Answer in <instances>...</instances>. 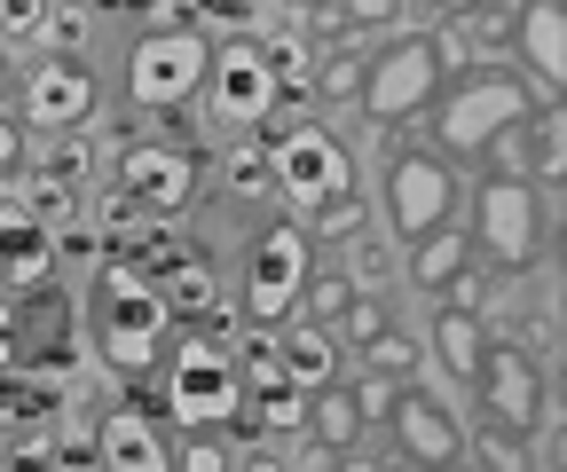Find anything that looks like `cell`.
Masks as SVG:
<instances>
[{
    "mask_svg": "<svg viewBox=\"0 0 567 472\" xmlns=\"http://www.w3.org/2000/svg\"><path fill=\"white\" fill-rule=\"evenodd\" d=\"M166 339H174V307H166V292L142 276V268H126V260H111V268H95V284H87V347L111 363V370H151L158 355H166Z\"/></svg>",
    "mask_w": 567,
    "mask_h": 472,
    "instance_id": "cell-1",
    "label": "cell"
},
{
    "mask_svg": "<svg viewBox=\"0 0 567 472\" xmlns=\"http://www.w3.org/2000/svg\"><path fill=\"white\" fill-rule=\"evenodd\" d=\"M513 126H528V80L520 72H481L473 63L457 87L434 95V143L450 158H488V143Z\"/></svg>",
    "mask_w": 567,
    "mask_h": 472,
    "instance_id": "cell-2",
    "label": "cell"
},
{
    "mask_svg": "<svg viewBox=\"0 0 567 472\" xmlns=\"http://www.w3.org/2000/svg\"><path fill=\"white\" fill-rule=\"evenodd\" d=\"M308 276H316V237H308V229H292V221L260 229V237H252V252H245V292H237L245 323H252V331L292 323V315H300Z\"/></svg>",
    "mask_w": 567,
    "mask_h": 472,
    "instance_id": "cell-3",
    "label": "cell"
},
{
    "mask_svg": "<svg viewBox=\"0 0 567 472\" xmlns=\"http://www.w3.org/2000/svg\"><path fill=\"white\" fill-rule=\"evenodd\" d=\"M166 410L189 433L237 426L245 418V370H237V355L221 339H182L174 363H166Z\"/></svg>",
    "mask_w": 567,
    "mask_h": 472,
    "instance_id": "cell-4",
    "label": "cell"
},
{
    "mask_svg": "<svg viewBox=\"0 0 567 472\" xmlns=\"http://www.w3.org/2000/svg\"><path fill=\"white\" fill-rule=\"evenodd\" d=\"M450 87V63H442V40L434 32H402L371 72H363V87H354V103H363L379 126H394V118H417V111H434V95Z\"/></svg>",
    "mask_w": 567,
    "mask_h": 472,
    "instance_id": "cell-5",
    "label": "cell"
},
{
    "mask_svg": "<svg viewBox=\"0 0 567 472\" xmlns=\"http://www.w3.org/2000/svg\"><path fill=\"white\" fill-rule=\"evenodd\" d=\"M205 72H213L205 32H142L126 48V95L142 111H182L189 95H205Z\"/></svg>",
    "mask_w": 567,
    "mask_h": 472,
    "instance_id": "cell-6",
    "label": "cell"
},
{
    "mask_svg": "<svg viewBox=\"0 0 567 472\" xmlns=\"http://www.w3.org/2000/svg\"><path fill=\"white\" fill-rule=\"evenodd\" d=\"M268 174H276V197L300 213H323L331 197H354V158L339 150V134L323 126H292L268 143Z\"/></svg>",
    "mask_w": 567,
    "mask_h": 472,
    "instance_id": "cell-7",
    "label": "cell"
},
{
    "mask_svg": "<svg viewBox=\"0 0 567 472\" xmlns=\"http://www.w3.org/2000/svg\"><path fill=\"white\" fill-rule=\"evenodd\" d=\"M450 213H457V166L434 158V150H394L386 158V221H394V237L417 244Z\"/></svg>",
    "mask_w": 567,
    "mask_h": 472,
    "instance_id": "cell-8",
    "label": "cell"
},
{
    "mask_svg": "<svg viewBox=\"0 0 567 472\" xmlns=\"http://www.w3.org/2000/svg\"><path fill=\"white\" fill-rule=\"evenodd\" d=\"M496 268H528L544 252V213H536V189L528 181H481L473 189V229H465Z\"/></svg>",
    "mask_w": 567,
    "mask_h": 472,
    "instance_id": "cell-9",
    "label": "cell"
},
{
    "mask_svg": "<svg viewBox=\"0 0 567 472\" xmlns=\"http://www.w3.org/2000/svg\"><path fill=\"white\" fill-rule=\"evenodd\" d=\"M205 87H213V118L237 126V134L268 126V118H276V103H284L276 63H268V48H260V40H229V48H213Z\"/></svg>",
    "mask_w": 567,
    "mask_h": 472,
    "instance_id": "cell-10",
    "label": "cell"
},
{
    "mask_svg": "<svg viewBox=\"0 0 567 472\" xmlns=\"http://www.w3.org/2000/svg\"><path fill=\"white\" fill-rule=\"evenodd\" d=\"M118 189H126V206H142V213L166 221V213H182L189 197H197V150L142 134V143H126V158H118Z\"/></svg>",
    "mask_w": 567,
    "mask_h": 472,
    "instance_id": "cell-11",
    "label": "cell"
},
{
    "mask_svg": "<svg viewBox=\"0 0 567 472\" xmlns=\"http://www.w3.org/2000/svg\"><path fill=\"white\" fill-rule=\"evenodd\" d=\"M473 394H481L488 426H505V433H536V426L551 418V410H544V386H536V363H528V347H513V339H488V347H481Z\"/></svg>",
    "mask_w": 567,
    "mask_h": 472,
    "instance_id": "cell-12",
    "label": "cell"
},
{
    "mask_svg": "<svg viewBox=\"0 0 567 472\" xmlns=\"http://www.w3.org/2000/svg\"><path fill=\"white\" fill-rule=\"evenodd\" d=\"M386 426H394V449H402L410 464H425V472H442V464H457V457H465V426H457V418H450L425 386H402V394H394Z\"/></svg>",
    "mask_w": 567,
    "mask_h": 472,
    "instance_id": "cell-13",
    "label": "cell"
},
{
    "mask_svg": "<svg viewBox=\"0 0 567 472\" xmlns=\"http://www.w3.org/2000/svg\"><path fill=\"white\" fill-rule=\"evenodd\" d=\"M95 111V80H87V63L80 55H48L40 72L24 80V118L40 134H71V126H87Z\"/></svg>",
    "mask_w": 567,
    "mask_h": 472,
    "instance_id": "cell-14",
    "label": "cell"
},
{
    "mask_svg": "<svg viewBox=\"0 0 567 472\" xmlns=\"http://www.w3.org/2000/svg\"><path fill=\"white\" fill-rule=\"evenodd\" d=\"M513 48L528 63V80H544V103H559V87H567V9L559 0L513 9Z\"/></svg>",
    "mask_w": 567,
    "mask_h": 472,
    "instance_id": "cell-15",
    "label": "cell"
},
{
    "mask_svg": "<svg viewBox=\"0 0 567 472\" xmlns=\"http://www.w3.org/2000/svg\"><path fill=\"white\" fill-rule=\"evenodd\" d=\"M95 457H103V472H174V449L151 410H111L95 426Z\"/></svg>",
    "mask_w": 567,
    "mask_h": 472,
    "instance_id": "cell-16",
    "label": "cell"
},
{
    "mask_svg": "<svg viewBox=\"0 0 567 472\" xmlns=\"http://www.w3.org/2000/svg\"><path fill=\"white\" fill-rule=\"evenodd\" d=\"M276 378H284V386H300V394H323V386H339V347H331V331L300 315V323L276 339Z\"/></svg>",
    "mask_w": 567,
    "mask_h": 472,
    "instance_id": "cell-17",
    "label": "cell"
},
{
    "mask_svg": "<svg viewBox=\"0 0 567 472\" xmlns=\"http://www.w3.org/2000/svg\"><path fill=\"white\" fill-rule=\"evenodd\" d=\"M48 268H55L48 229H40V221H24V213H9V221H0V284L40 292V284H48Z\"/></svg>",
    "mask_w": 567,
    "mask_h": 472,
    "instance_id": "cell-18",
    "label": "cell"
},
{
    "mask_svg": "<svg viewBox=\"0 0 567 472\" xmlns=\"http://www.w3.org/2000/svg\"><path fill=\"white\" fill-rule=\"evenodd\" d=\"M465 260H473V237H465L457 221H442L434 237L410 244V284H417V292H442V284L465 276Z\"/></svg>",
    "mask_w": 567,
    "mask_h": 472,
    "instance_id": "cell-19",
    "label": "cell"
},
{
    "mask_svg": "<svg viewBox=\"0 0 567 472\" xmlns=\"http://www.w3.org/2000/svg\"><path fill=\"white\" fill-rule=\"evenodd\" d=\"M481 347H488L481 315H465V307H442V315H434V363H442L450 378H465V386H473V370H481Z\"/></svg>",
    "mask_w": 567,
    "mask_h": 472,
    "instance_id": "cell-20",
    "label": "cell"
},
{
    "mask_svg": "<svg viewBox=\"0 0 567 472\" xmlns=\"http://www.w3.org/2000/svg\"><path fill=\"white\" fill-rule=\"evenodd\" d=\"M308 433H316L331 457H347L354 441H363V410H354V394H347V386H323V394H308Z\"/></svg>",
    "mask_w": 567,
    "mask_h": 472,
    "instance_id": "cell-21",
    "label": "cell"
},
{
    "mask_svg": "<svg viewBox=\"0 0 567 472\" xmlns=\"http://www.w3.org/2000/svg\"><path fill=\"white\" fill-rule=\"evenodd\" d=\"M245 410H252V418H245L252 433H300V426H308V394L276 378V386H260V394H245Z\"/></svg>",
    "mask_w": 567,
    "mask_h": 472,
    "instance_id": "cell-22",
    "label": "cell"
},
{
    "mask_svg": "<svg viewBox=\"0 0 567 472\" xmlns=\"http://www.w3.org/2000/svg\"><path fill=\"white\" fill-rule=\"evenodd\" d=\"M520 166L544 174V189H559V174H567V111L559 103H544V118L528 126V158Z\"/></svg>",
    "mask_w": 567,
    "mask_h": 472,
    "instance_id": "cell-23",
    "label": "cell"
},
{
    "mask_svg": "<svg viewBox=\"0 0 567 472\" xmlns=\"http://www.w3.org/2000/svg\"><path fill=\"white\" fill-rule=\"evenodd\" d=\"M347 300H354V276H347V268H316V276H308V292H300L308 323H323V331L347 315Z\"/></svg>",
    "mask_w": 567,
    "mask_h": 472,
    "instance_id": "cell-24",
    "label": "cell"
},
{
    "mask_svg": "<svg viewBox=\"0 0 567 472\" xmlns=\"http://www.w3.org/2000/svg\"><path fill=\"white\" fill-rule=\"evenodd\" d=\"M465 449L481 457V472H528V441H520V433H505V426H481Z\"/></svg>",
    "mask_w": 567,
    "mask_h": 472,
    "instance_id": "cell-25",
    "label": "cell"
},
{
    "mask_svg": "<svg viewBox=\"0 0 567 472\" xmlns=\"http://www.w3.org/2000/svg\"><path fill=\"white\" fill-rule=\"evenodd\" d=\"M363 370H371V378H394V386H402V378L417 370V347L402 339V331H379V339L363 347Z\"/></svg>",
    "mask_w": 567,
    "mask_h": 472,
    "instance_id": "cell-26",
    "label": "cell"
},
{
    "mask_svg": "<svg viewBox=\"0 0 567 472\" xmlns=\"http://www.w3.org/2000/svg\"><path fill=\"white\" fill-rule=\"evenodd\" d=\"M339 331H347V347H371L379 331H394V323H386V300H379V292H354L347 315H339Z\"/></svg>",
    "mask_w": 567,
    "mask_h": 472,
    "instance_id": "cell-27",
    "label": "cell"
},
{
    "mask_svg": "<svg viewBox=\"0 0 567 472\" xmlns=\"http://www.w3.org/2000/svg\"><path fill=\"white\" fill-rule=\"evenodd\" d=\"M316 237H331V244H354V237H363V197H331V206L316 213Z\"/></svg>",
    "mask_w": 567,
    "mask_h": 472,
    "instance_id": "cell-28",
    "label": "cell"
},
{
    "mask_svg": "<svg viewBox=\"0 0 567 472\" xmlns=\"http://www.w3.org/2000/svg\"><path fill=\"white\" fill-rule=\"evenodd\" d=\"M174 472H229V449L213 441V433H189V441L174 449Z\"/></svg>",
    "mask_w": 567,
    "mask_h": 472,
    "instance_id": "cell-29",
    "label": "cell"
},
{
    "mask_svg": "<svg viewBox=\"0 0 567 472\" xmlns=\"http://www.w3.org/2000/svg\"><path fill=\"white\" fill-rule=\"evenodd\" d=\"M354 87H363V72H354L347 55H331L323 72H316V95H323V103H354Z\"/></svg>",
    "mask_w": 567,
    "mask_h": 472,
    "instance_id": "cell-30",
    "label": "cell"
},
{
    "mask_svg": "<svg viewBox=\"0 0 567 472\" xmlns=\"http://www.w3.org/2000/svg\"><path fill=\"white\" fill-rule=\"evenodd\" d=\"M40 24H48V0H0V32L40 40Z\"/></svg>",
    "mask_w": 567,
    "mask_h": 472,
    "instance_id": "cell-31",
    "label": "cell"
},
{
    "mask_svg": "<svg viewBox=\"0 0 567 472\" xmlns=\"http://www.w3.org/2000/svg\"><path fill=\"white\" fill-rule=\"evenodd\" d=\"M394 394H402V386H394V378H371V370H363V378H354V410H363V426H371V418H386V410H394Z\"/></svg>",
    "mask_w": 567,
    "mask_h": 472,
    "instance_id": "cell-32",
    "label": "cell"
},
{
    "mask_svg": "<svg viewBox=\"0 0 567 472\" xmlns=\"http://www.w3.org/2000/svg\"><path fill=\"white\" fill-rule=\"evenodd\" d=\"M229 174H237V189H245V197H268V189H276L268 150H237V166H229Z\"/></svg>",
    "mask_w": 567,
    "mask_h": 472,
    "instance_id": "cell-33",
    "label": "cell"
},
{
    "mask_svg": "<svg viewBox=\"0 0 567 472\" xmlns=\"http://www.w3.org/2000/svg\"><path fill=\"white\" fill-rule=\"evenodd\" d=\"M166 307H213V276L205 268H182V284L166 292Z\"/></svg>",
    "mask_w": 567,
    "mask_h": 472,
    "instance_id": "cell-34",
    "label": "cell"
},
{
    "mask_svg": "<svg viewBox=\"0 0 567 472\" xmlns=\"http://www.w3.org/2000/svg\"><path fill=\"white\" fill-rule=\"evenodd\" d=\"M80 24H87L80 9H48V24H40V40H55V48H80V40H87Z\"/></svg>",
    "mask_w": 567,
    "mask_h": 472,
    "instance_id": "cell-35",
    "label": "cell"
},
{
    "mask_svg": "<svg viewBox=\"0 0 567 472\" xmlns=\"http://www.w3.org/2000/svg\"><path fill=\"white\" fill-rule=\"evenodd\" d=\"M80 158H87L80 143H63V150H48V158H40V181H71V174H80Z\"/></svg>",
    "mask_w": 567,
    "mask_h": 472,
    "instance_id": "cell-36",
    "label": "cell"
},
{
    "mask_svg": "<svg viewBox=\"0 0 567 472\" xmlns=\"http://www.w3.org/2000/svg\"><path fill=\"white\" fill-rule=\"evenodd\" d=\"M450 292V307H465V315H481V276H457V284H442Z\"/></svg>",
    "mask_w": 567,
    "mask_h": 472,
    "instance_id": "cell-37",
    "label": "cell"
},
{
    "mask_svg": "<svg viewBox=\"0 0 567 472\" xmlns=\"http://www.w3.org/2000/svg\"><path fill=\"white\" fill-rule=\"evenodd\" d=\"M17 158H24V134H17V126H9V118H0V174H9V166H17Z\"/></svg>",
    "mask_w": 567,
    "mask_h": 472,
    "instance_id": "cell-38",
    "label": "cell"
},
{
    "mask_svg": "<svg viewBox=\"0 0 567 472\" xmlns=\"http://www.w3.org/2000/svg\"><path fill=\"white\" fill-rule=\"evenodd\" d=\"M260 472H323V464H260Z\"/></svg>",
    "mask_w": 567,
    "mask_h": 472,
    "instance_id": "cell-39",
    "label": "cell"
},
{
    "mask_svg": "<svg viewBox=\"0 0 567 472\" xmlns=\"http://www.w3.org/2000/svg\"><path fill=\"white\" fill-rule=\"evenodd\" d=\"M0 95H9V55H0Z\"/></svg>",
    "mask_w": 567,
    "mask_h": 472,
    "instance_id": "cell-40",
    "label": "cell"
},
{
    "mask_svg": "<svg viewBox=\"0 0 567 472\" xmlns=\"http://www.w3.org/2000/svg\"><path fill=\"white\" fill-rule=\"evenodd\" d=\"M442 472H465V457H457V464H442Z\"/></svg>",
    "mask_w": 567,
    "mask_h": 472,
    "instance_id": "cell-41",
    "label": "cell"
}]
</instances>
